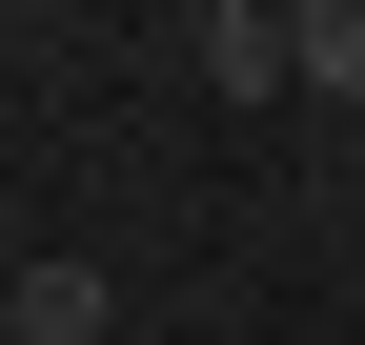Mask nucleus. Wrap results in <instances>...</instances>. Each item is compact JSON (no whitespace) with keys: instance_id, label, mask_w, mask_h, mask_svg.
I'll return each mask as SVG.
<instances>
[{"instance_id":"nucleus-1","label":"nucleus","mask_w":365,"mask_h":345,"mask_svg":"<svg viewBox=\"0 0 365 345\" xmlns=\"http://www.w3.org/2000/svg\"><path fill=\"white\" fill-rule=\"evenodd\" d=\"M102 325H122L102 264H0V345H102Z\"/></svg>"},{"instance_id":"nucleus-2","label":"nucleus","mask_w":365,"mask_h":345,"mask_svg":"<svg viewBox=\"0 0 365 345\" xmlns=\"http://www.w3.org/2000/svg\"><path fill=\"white\" fill-rule=\"evenodd\" d=\"M264 81H284V21L264 0H203V102H264Z\"/></svg>"},{"instance_id":"nucleus-3","label":"nucleus","mask_w":365,"mask_h":345,"mask_svg":"<svg viewBox=\"0 0 365 345\" xmlns=\"http://www.w3.org/2000/svg\"><path fill=\"white\" fill-rule=\"evenodd\" d=\"M284 81H325V102L365 122V0H304V21H284Z\"/></svg>"},{"instance_id":"nucleus-4","label":"nucleus","mask_w":365,"mask_h":345,"mask_svg":"<svg viewBox=\"0 0 365 345\" xmlns=\"http://www.w3.org/2000/svg\"><path fill=\"white\" fill-rule=\"evenodd\" d=\"M345 183H365V122H345Z\"/></svg>"}]
</instances>
